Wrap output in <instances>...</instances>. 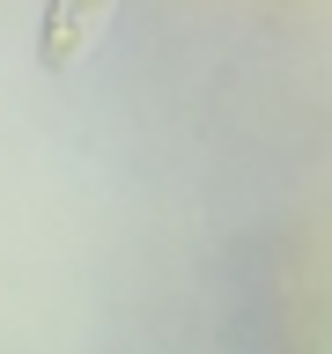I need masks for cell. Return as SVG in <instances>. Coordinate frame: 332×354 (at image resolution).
Returning <instances> with one entry per match:
<instances>
[{
  "mask_svg": "<svg viewBox=\"0 0 332 354\" xmlns=\"http://www.w3.org/2000/svg\"><path fill=\"white\" fill-rule=\"evenodd\" d=\"M111 8H118V0H52V8H44L37 59H44V66H66V59H82L89 44H96V30L111 22Z\"/></svg>",
  "mask_w": 332,
  "mask_h": 354,
  "instance_id": "6da1fadb",
  "label": "cell"
}]
</instances>
